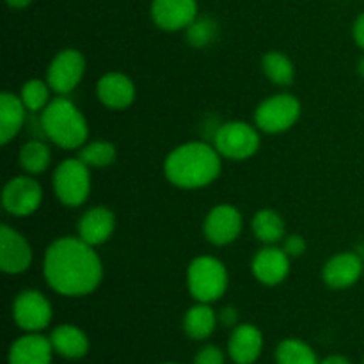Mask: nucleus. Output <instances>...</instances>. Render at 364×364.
I'll return each mask as SVG.
<instances>
[{
    "label": "nucleus",
    "instance_id": "obj_1",
    "mask_svg": "<svg viewBox=\"0 0 364 364\" xmlns=\"http://www.w3.org/2000/svg\"><path fill=\"white\" fill-rule=\"evenodd\" d=\"M45 279L53 291L66 297H82L98 288L103 265L95 247L78 237H63L45 255Z\"/></svg>",
    "mask_w": 364,
    "mask_h": 364
},
{
    "label": "nucleus",
    "instance_id": "obj_2",
    "mask_svg": "<svg viewBox=\"0 0 364 364\" xmlns=\"http://www.w3.org/2000/svg\"><path fill=\"white\" fill-rule=\"evenodd\" d=\"M223 164L220 153L206 142H187L167 155L164 164L166 178L174 187L203 188L219 178Z\"/></svg>",
    "mask_w": 364,
    "mask_h": 364
},
{
    "label": "nucleus",
    "instance_id": "obj_3",
    "mask_svg": "<svg viewBox=\"0 0 364 364\" xmlns=\"http://www.w3.org/2000/svg\"><path fill=\"white\" fill-rule=\"evenodd\" d=\"M39 127L43 134L63 149L82 148L87 141L89 127L80 110L64 96L53 98L41 110Z\"/></svg>",
    "mask_w": 364,
    "mask_h": 364
},
{
    "label": "nucleus",
    "instance_id": "obj_4",
    "mask_svg": "<svg viewBox=\"0 0 364 364\" xmlns=\"http://www.w3.org/2000/svg\"><path fill=\"white\" fill-rule=\"evenodd\" d=\"M188 291L198 302H215L226 294L228 270L223 262L213 256H199L192 259L187 270Z\"/></svg>",
    "mask_w": 364,
    "mask_h": 364
},
{
    "label": "nucleus",
    "instance_id": "obj_5",
    "mask_svg": "<svg viewBox=\"0 0 364 364\" xmlns=\"http://www.w3.org/2000/svg\"><path fill=\"white\" fill-rule=\"evenodd\" d=\"M91 167L80 159H68L57 166L53 173V192L64 206H80L91 192Z\"/></svg>",
    "mask_w": 364,
    "mask_h": 364
},
{
    "label": "nucleus",
    "instance_id": "obj_6",
    "mask_svg": "<svg viewBox=\"0 0 364 364\" xmlns=\"http://www.w3.org/2000/svg\"><path fill=\"white\" fill-rule=\"evenodd\" d=\"M215 149L230 160H245L259 149V134L244 121H228L215 132Z\"/></svg>",
    "mask_w": 364,
    "mask_h": 364
},
{
    "label": "nucleus",
    "instance_id": "obj_7",
    "mask_svg": "<svg viewBox=\"0 0 364 364\" xmlns=\"http://www.w3.org/2000/svg\"><path fill=\"white\" fill-rule=\"evenodd\" d=\"M301 117V102L291 95H276L259 103L255 123L265 134H281L294 127Z\"/></svg>",
    "mask_w": 364,
    "mask_h": 364
},
{
    "label": "nucleus",
    "instance_id": "obj_8",
    "mask_svg": "<svg viewBox=\"0 0 364 364\" xmlns=\"http://www.w3.org/2000/svg\"><path fill=\"white\" fill-rule=\"evenodd\" d=\"M85 73V59L78 50L66 48L57 53L46 71V82L57 95H70Z\"/></svg>",
    "mask_w": 364,
    "mask_h": 364
},
{
    "label": "nucleus",
    "instance_id": "obj_9",
    "mask_svg": "<svg viewBox=\"0 0 364 364\" xmlns=\"http://www.w3.org/2000/svg\"><path fill=\"white\" fill-rule=\"evenodd\" d=\"M43 201V188L34 178L16 176L9 180L2 192V205L14 217L32 215Z\"/></svg>",
    "mask_w": 364,
    "mask_h": 364
},
{
    "label": "nucleus",
    "instance_id": "obj_10",
    "mask_svg": "<svg viewBox=\"0 0 364 364\" xmlns=\"http://www.w3.org/2000/svg\"><path fill=\"white\" fill-rule=\"evenodd\" d=\"M13 318L20 329L39 333L52 320V306L48 299L36 290H25L14 299Z\"/></svg>",
    "mask_w": 364,
    "mask_h": 364
},
{
    "label": "nucleus",
    "instance_id": "obj_11",
    "mask_svg": "<svg viewBox=\"0 0 364 364\" xmlns=\"http://www.w3.org/2000/svg\"><path fill=\"white\" fill-rule=\"evenodd\" d=\"M205 237L213 245L233 244L242 231V215L235 206H213L205 219Z\"/></svg>",
    "mask_w": 364,
    "mask_h": 364
},
{
    "label": "nucleus",
    "instance_id": "obj_12",
    "mask_svg": "<svg viewBox=\"0 0 364 364\" xmlns=\"http://www.w3.org/2000/svg\"><path fill=\"white\" fill-rule=\"evenodd\" d=\"M151 18L156 27L176 32L188 28L198 18L196 0H153Z\"/></svg>",
    "mask_w": 364,
    "mask_h": 364
},
{
    "label": "nucleus",
    "instance_id": "obj_13",
    "mask_svg": "<svg viewBox=\"0 0 364 364\" xmlns=\"http://www.w3.org/2000/svg\"><path fill=\"white\" fill-rule=\"evenodd\" d=\"M32 263V247L23 235L9 226L0 228V269L6 274L25 272Z\"/></svg>",
    "mask_w": 364,
    "mask_h": 364
},
{
    "label": "nucleus",
    "instance_id": "obj_14",
    "mask_svg": "<svg viewBox=\"0 0 364 364\" xmlns=\"http://www.w3.org/2000/svg\"><path fill=\"white\" fill-rule=\"evenodd\" d=\"M251 269L259 283L267 287H276L283 283L290 274V256L284 252V249L267 245L262 251L256 252Z\"/></svg>",
    "mask_w": 364,
    "mask_h": 364
},
{
    "label": "nucleus",
    "instance_id": "obj_15",
    "mask_svg": "<svg viewBox=\"0 0 364 364\" xmlns=\"http://www.w3.org/2000/svg\"><path fill=\"white\" fill-rule=\"evenodd\" d=\"M363 272V259L355 252H340L323 265L322 277L327 287L334 290H345L358 283Z\"/></svg>",
    "mask_w": 364,
    "mask_h": 364
},
{
    "label": "nucleus",
    "instance_id": "obj_16",
    "mask_svg": "<svg viewBox=\"0 0 364 364\" xmlns=\"http://www.w3.org/2000/svg\"><path fill=\"white\" fill-rule=\"evenodd\" d=\"M96 96L109 109H127L135 100V85L127 75L107 73L96 84Z\"/></svg>",
    "mask_w": 364,
    "mask_h": 364
},
{
    "label": "nucleus",
    "instance_id": "obj_17",
    "mask_svg": "<svg viewBox=\"0 0 364 364\" xmlns=\"http://www.w3.org/2000/svg\"><path fill=\"white\" fill-rule=\"evenodd\" d=\"M114 230H116V217L105 206L91 208L78 220V238L92 247L105 244L112 237Z\"/></svg>",
    "mask_w": 364,
    "mask_h": 364
},
{
    "label": "nucleus",
    "instance_id": "obj_18",
    "mask_svg": "<svg viewBox=\"0 0 364 364\" xmlns=\"http://www.w3.org/2000/svg\"><path fill=\"white\" fill-rule=\"evenodd\" d=\"M263 350V336L258 327L251 323H240L231 333L228 352L235 364H252L258 361Z\"/></svg>",
    "mask_w": 364,
    "mask_h": 364
},
{
    "label": "nucleus",
    "instance_id": "obj_19",
    "mask_svg": "<svg viewBox=\"0 0 364 364\" xmlns=\"http://www.w3.org/2000/svg\"><path fill=\"white\" fill-rule=\"evenodd\" d=\"M53 352L50 338L28 333L11 345L9 364H52Z\"/></svg>",
    "mask_w": 364,
    "mask_h": 364
},
{
    "label": "nucleus",
    "instance_id": "obj_20",
    "mask_svg": "<svg viewBox=\"0 0 364 364\" xmlns=\"http://www.w3.org/2000/svg\"><path fill=\"white\" fill-rule=\"evenodd\" d=\"M27 107L23 105L20 96L13 92L0 95V142L4 146L9 144L25 124Z\"/></svg>",
    "mask_w": 364,
    "mask_h": 364
},
{
    "label": "nucleus",
    "instance_id": "obj_21",
    "mask_svg": "<svg viewBox=\"0 0 364 364\" xmlns=\"http://www.w3.org/2000/svg\"><path fill=\"white\" fill-rule=\"evenodd\" d=\"M50 341H52L53 350L66 359H80L89 352V340L85 333L71 323L55 327L52 331Z\"/></svg>",
    "mask_w": 364,
    "mask_h": 364
},
{
    "label": "nucleus",
    "instance_id": "obj_22",
    "mask_svg": "<svg viewBox=\"0 0 364 364\" xmlns=\"http://www.w3.org/2000/svg\"><path fill=\"white\" fill-rule=\"evenodd\" d=\"M215 311L210 308V304H205V302H198V304L192 306L185 313L183 329L187 333V336H191L192 340H206L208 336H212V333L215 331Z\"/></svg>",
    "mask_w": 364,
    "mask_h": 364
},
{
    "label": "nucleus",
    "instance_id": "obj_23",
    "mask_svg": "<svg viewBox=\"0 0 364 364\" xmlns=\"http://www.w3.org/2000/svg\"><path fill=\"white\" fill-rule=\"evenodd\" d=\"M252 231L263 244H277L284 237V220L276 210L263 208L252 217Z\"/></svg>",
    "mask_w": 364,
    "mask_h": 364
},
{
    "label": "nucleus",
    "instance_id": "obj_24",
    "mask_svg": "<svg viewBox=\"0 0 364 364\" xmlns=\"http://www.w3.org/2000/svg\"><path fill=\"white\" fill-rule=\"evenodd\" d=\"M52 162L50 148L43 141H28L20 149V166L28 174H41Z\"/></svg>",
    "mask_w": 364,
    "mask_h": 364
},
{
    "label": "nucleus",
    "instance_id": "obj_25",
    "mask_svg": "<svg viewBox=\"0 0 364 364\" xmlns=\"http://www.w3.org/2000/svg\"><path fill=\"white\" fill-rule=\"evenodd\" d=\"M263 73L277 85H290L295 78V68L291 60L281 52H267L263 55Z\"/></svg>",
    "mask_w": 364,
    "mask_h": 364
},
{
    "label": "nucleus",
    "instance_id": "obj_26",
    "mask_svg": "<svg viewBox=\"0 0 364 364\" xmlns=\"http://www.w3.org/2000/svg\"><path fill=\"white\" fill-rule=\"evenodd\" d=\"M277 364H320L318 358L308 343L301 340H284L277 345Z\"/></svg>",
    "mask_w": 364,
    "mask_h": 364
},
{
    "label": "nucleus",
    "instance_id": "obj_27",
    "mask_svg": "<svg viewBox=\"0 0 364 364\" xmlns=\"http://www.w3.org/2000/svg\"><path fill=\"white\" fill-rule=\"evenodd\" d=\"M78 159L87 167L103 169V167H109L110 164H114V160H116V148L107 141L89 142V144H84L80 148Z\"/></svg>",
    "mask_w": 364,
    "mask_h": 364
},
{
    "label": "nucleus",
    "instance_id": "obj_28",
    "mask_svg": "<svg viewBox=\"0 0 364 364\" xmlns=\"http://www.w3.org/2000/svg\"><path fill=\"white\" fill-rule=\"evenodd\" d=\"M50 85L48 82H43L39 78L27 80L21 87L20 98L23 105L27 107L28 112H39L50 103Z\"/></svg>",
    "mask_w": 364,
    "mask_h": 364
},
{
    "label": "nucleus",
    "instance_id": "obj_29",
    "mask_svg": "<svg viewBox=\"0 0 364 364\" xmlns=\"http://www.w3.org/2000/svg\"><path fill=\"white\" fill-rule=\"evenodd\" d=\"M215 36V23L208 18H196L194 23L187 28L188 43L194 46H205Z\"/></svg>",
    "mask_w": 364,
    "mask_h": 364
},
{
    "label": "nucleus",
    "instance_id": "obj_30",
    "mask_svg": "<svg viewBox=\"0 0 364 364\" xmlns=\"http://www.w3.org/2000/svg\"><path fill=\"white\" fill-rule=\"evenodd\" d=\"M224 354L219 347H213V345H208V347L201 348L196 355L194 364H224Z\"/></svg>",
    "mask_w": 364,
    "mask_h": 364
},
{
    "label": "nucleus",
    "instance_id": "obj_31",
    "mask_svg": "<svg viewBox=\"0 0 364 364\" xmlns=\"http://www.w3.org/2000/svg\"><path fill=\"white\" fill-rule=\"evenodd\" d=\"M306 247H308V244H306V240L301 235H291V237H288L287 240H284L283 245L284 252H287L290 258H299V256L304 255Z\"/></svg>",
    "mask_w": 364,
    "mask_h": 364
},
{
    "label": "nucleus",
    "instance_id": "obj_32",
    "mask_svg": "<svg viewBox=\"0 0 364 364\" xmlns=\"http://www.w3.org/2000/svg\"><path fill=\"white\" fill-rule=\"evenodd\" d=\"M354 39L359 46L364 50V13L359 14L354 23Z\"/></svg>",
    "mask_w": 364,
    "mask_h": 364
},
{
    "label": "nucleus",
    "instance_id": "obj_33",
    "mask_svg": "<svg viewBox=\"0 0 364 364\" xmlns=\"http://www.w3.org/2000/svg\"><path fill=\"white\" fill-rule=\"evenodd\" d=\"M237 311H235V308H224L223 313H220V322L224 323V326H235L237 323Z\"/></svg>",
    "mask_w": 364,
    "mask_h": 364
},
{
    "label": "nucleus",
    "instance_id": "obj_34",
    "mask_svg": "<svg viewBox=\"0 0 364 364\" xmlns=\"http://www.w3.org/2000/svg\"><path fill=\"white\" fill-rule=\"evenodd\" d=\"M320 364H352L348 361L347 358H343V355H329L327 359H323Z\"/></svg>",
    "mask_w": 364,
    "mask_h": 364
},
{
    "label": "nucleus",
    "instance_id": "obj_35",
    "mask_svg": "<svg viewBox=\"0 0 364 364\" xmlns=\"http://www.w3.org/2000/svg\"><path fill=\"white\" fill-rule=\"evenodd\" d=\"M6 2L14 9H21V7H27L32 0H6Z\"/></svg>",
    "mask_w": 364,
    "mask_h": 364
},
{
    "label": "nucleus",
    "instance_id": "obj_36",
    "mask_svg": "<svg viewBox=\"0 0 364 364\" xmlns=\"http://www.w3.org/2000/svg\"><path fill=\"white\" fill-rule=\"evenodd\" d=\"M359 73L364 77V55L361 57V60H359Z\"/></svg>",
    "mask_w": 364,
    "mask_h": 364
},
{
    "label": "nucleus",
    "instance_id": "obj_37",
    "mask_svg": "<svg viewBox=\"0 0 364 364\" xmlns=\"http://www.w3.org/2000/svg\"><path fill=\"white\" fill-rule=\"evenodd\" d=\"M167 364H176V363H167Z\"/></svg>",
    "mask_w": 364,
    "mask_h": 364
}]
</instances>
